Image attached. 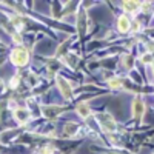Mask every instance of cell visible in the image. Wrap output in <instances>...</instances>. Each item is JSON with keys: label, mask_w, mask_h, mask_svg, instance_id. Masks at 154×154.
Here are the masks:
<instances>
[{"label": "cell", "mask_w": 154, "mask_h": 154, "mask_svg": "<svg viewBox=\"0 0 154 154\" xmlns=\"http://www.w3.org/2000/svg\"><path fill=\"white\" fill-rule=\"evenodd\" d=\"M62 111H63V108H62V106H45V108L42 109L43 116H45V117H48V119L56 117V116H57V114H60Z\"/></svg>", "instance_id": "cell-5"}, {"label": "cell", "mask_w": 154, "mask_h": 154, "mask_svg": "<svg viewBox=\"0 0 154 154\" xmlns=\"http://www.w3.org/2000/svg\"><path fill=\"white\" fill-rule=\"evenodd\" d=\"M142 62H145V63H149V62H151V54H145V56L142 57Z\"/></svg>", "instance_id": "cell-14"}, {"label": "cell", "mask_w": 154, "mask_h": 154, "mask_svg": "<svg viewBox=\"0 0 154 154\" xmlns=\"http://www.w3.org/2000/svg\"><path fill=\"white\" fill-rule=\"evenodd\" d=\"M51 152H53V148H46V149L43 151V154H51Z\"/></svg>", "instance_id": "cell-16"}, {"label": "cell", "mask_w": 154, "mask_h": 154, "mask_svg": "<svg viewBox=\"0 0 154 154\" xmlns=\"http://www.w3.org/2000/svg\"><path fill=\"white\" fill-rule=\"evenodd\" d=\"M66 63H69V66L74 68V66H75V63H77V57L72 56V54H71V56H66Z\"/></svg>", "instance_id": "cell-13"}, {"label": "cell", "mask_w": 154, "mask_h": 154, "mask_svg": "<svg viewBox=\"0 0 154 154\" xmlns=\"http://www.w3.org/2000/svg\"><path fill=\"white\" fill-rule=\"evenodd\" d=\"M108 83H109L111 88H117V89L122 88V80H120V79H111Z\"/></svg>", "instance_id": "cell-11"}, {"label": "cell", "mask_w": 154, "mask_h": 154, "mask_svg": "<svg viewBox=\"0 0 154 154\" xmlns=\"http://www.w3.org/2000/svg\"><path fill=\"white\" fill-rule=\"evenodd\" d=\"M14 40H16V42H20L22 38H20V35H14Z\"/></svg>", "instance_id": "cell-17"}, {"label": "cell", "mask_w": 154, "mask_h": 154, "mask_svg": "<svg viewBox=\"0 0 154 154\" xmlns=\"http://www.w3.org/2000/svg\"><path fill=\"white\" fill-rule=\"evenodd\" d=\"M77 28H79V32L83 35L85 34V25H86V19H85V11H80L79 12V20H77Z\"/></svg>", "instance_id": "cell-9"}, {"label": "cell", "mask_w": 154, "mask_h": 154, "mask_svg": "<svg viewBox=\"0 0 154 154\" xmlns=\"http://www.w3.org/2000/svg\"><path fill=\"white\" fill-rule=\"evenodd\" d=\"M140 3L139 2H123V8L125 11H130V12H136L139 9Z\"/></svg>", "instance_id": "cell-10"}, {"label": "cell", "mask_w": 154, "mask_h": 154, "mask_svg": "<svg viewBox=\"0 0 154 154\" xmlns=\"http://www.w3.org/2000/svg\"><path fill=\"white\" fill-rule=\"evenodd\" d=\"M77 112L80 114V117L86 119V117H89V114H91V109L88 108L86 103H79L77 105Z\"/></svg>", "instance_id": "cell-8"}, {"label": "cell", "mask_w": 154, "mask_h": 154, "mask_svg": "<svg viewBox=\"0 0 154 154\" xmlns=\"http://www.w3.org/2000/svg\"><path fill=\"white\" fill-rule=\"evenodd\" d=\"M143 111H145V108H143L142 100H140L139 97H136L134 102H133V116L136 119H139V117H142V116H143Z\"/></svg>", "instance_id": "cell-4"}, {"label": "cell", "mask_w": 154, "mask_h": 154, "mask_svg": "<svg viewBox=\"0 0 154 154\" xmlns=\"http://www.w3.org/2000/svg\"><path fill=\"white\" fill-rule=\"evenodd\" d=\"M29 116H31V112H29L28 109H25V108H19V109H16V112H14V117H16L20 123H25L26 120H29Z\"/></svg>", "instance_id": "cell-6"}, {"label": "cell", "mask_w": 154, "mask_h": 154, "mask_svg": "<svg viewBox=\"0 0 154 154\" xmlns=\"http://www.w3.org/2000/svg\"><path fill=\"white\" fill-rule=\"evenodd\" d=\"M11 59H12V63L17 66H23L25 63L28 62V51L25 48H16L11 54Z\"/></svg>", "instance_id": "cell-1"}, {"label": "cell", "mask_w": 154, "mask_h": 154, "mask_svg": "<svg viewBox=\"0 0 154 154\" xmlns=\"http://www.w3.org/2000/svg\"><path fill=\"white\" fill-rule=\"evenodd\" d=\"M57 85L60 88L63 97H66V99H71L72 97V88H71V85L65 79H63V77H57Z\"/></svg>", "instance_id": "cell-3"}, {"label": "cell", "mask_w": 154, "mask_h": 154, "mask_svg": "<svg viewBox=\"0 0 154 154\" xmlns=\"http://www.w3.org/2000/svg\"><path fill=\"white\" fill-rule=\"evenodd\" d=\"M75 130H77V125H75V123H66V126H65L66 134H74Z\"/></svg>", "instance_id": "cell-12"}, {"label": "cell", "mask_w": 154, "mask_h": 154, "mask_svg": "<svg viewBox=\"0 0 154 154\" xmlns=\"http://www.w3.org/2000/svg\"><path fill=\"white\" fill-rule=\"evenodd\" d=\"M130 25H131L130 19H128V17H125V16H122V17L119 19V22H117L119 31H122V32H126V31H130Z\"/></svg>", "instance_id": "cell-7"}, {"label": "cell", "mask_w": 154, "mask_h": 154, "mask_svg": "<svg viewBox=\"0 0 154 154\" xmlns=\"http://www.w3.org/2000/svg\"><path fill=\"white\" fill-rule=\"evenodd\" d=\"M97 119H99L102 128H103L105 131L114 133L116 130H117V125H116V122L112 120V117H111L109 114H97Z\"/></svg>", "instance_id": "cell-2"}, {"label": "cell", "mask_w": 154, "mask_h": 154, "mask_svg": "<svg viewBox=\"0 0 154 154\" xmlns=\"http://www.w3.org/2000/svg\"><path fill=\"white\" fill-rule=\"evenodd\" d=\"M126 60H125V63H126V66H133V60H131V57H125Z\"/></svg>", "instance_id": "cell-15"}]
</instances>
